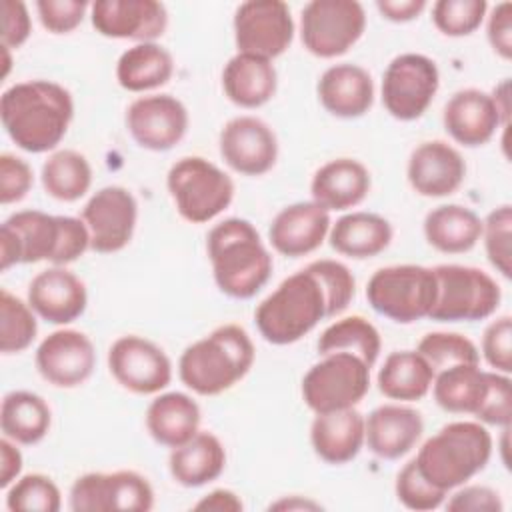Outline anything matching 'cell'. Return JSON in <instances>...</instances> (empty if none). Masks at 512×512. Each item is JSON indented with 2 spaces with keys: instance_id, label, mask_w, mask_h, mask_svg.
<instances>
[{
  "instance_id": "6da1fadb",
  "label": "cell",
  "mask_w": 512,
  "mask_h": 512,
  "mask_svg": "<svg viewBox=\"0 0 512 512\" xmlns=\"http://www.w3.org/2000/svg\"><path fill=\"white\" fill-rule=\"evenodd\" d=\"M0 118L10 140L30 152L54 150L74 118L72 94L52 80H26L0 96Z\"/></svg>"
},
{
  "instance_id": "7a4b0ae2",
  "label": "cell",
  "mask_w": 512,
  "mask_h": 512,
  "mask_svg": "<svg viewBox=\"0 0 512 512\" xmlns=\"http://www.w3.org/2000/svg\"><path fill=\"white\" fill-rule=\"evenodd\" d=\"M90 250V232L82 218L54 216L42 210H18L0 226V270L16 264L50 262L66 266Z\"/></svg>"
},
{
  "instance_id": "3957f363",
  "label": "cell",
  "mask_w": 512,
  "mask_h": 512,
  "mask_svg": "<svg viewBox=\"0 0 512 512\" xmlns=\"http://www.w3.org/2000/svg\"><path fill=\"white\" fill-rule=\"evenodd\" d=\"M214 282L222 294L248 300L270 280L274 262L256 226L244 218H226L206 236Z\"/></svg>"
},
{
  "instance_id": "277c9868",
  "label": "cell",
  "mask_w": 512,
  "mask_h": 512,
  "mask_svg": "<svg viewBox=\"0 0 512 512\" xmlns=\"http://www.w3.org/2000/svg\"><path fill=\"white\" fill-rule=\"evenodd\" d=\"M256 348L238 324H222L180 354L178 376L198 396H218L236 386L252 368Z\"/></svg>"
},
{
  "instance_id": "5b68a950",
  "label": "cell",
  "mask_w": 512,
  "mask_h": 512,
  "mask_svg": "<svg viewBox=\"0 0 512 512\" xmlns=\"http://www.w3.org/2000/svg\"><path fill=\"white\" fill-rule=\"evenodd\" d=\"M324 318H330L328 294L308 266L284 278L254 312L260 336L276 346L302 340Z\"/></svg>"
},
{
  "instance_id": "8992f818",
  "label": "cell",
  "mask_w": 512,
  "mask_h": 512,
  "mask_svg": "<svg viewBox=\"0 0 512 512\" xmlns=\"http://www.w3.org/2000/svg\"><path fill=\"white\" fill-rule=\"evenodd\" d=\"M492 458V436L482 422L458 420L442 426L414 456L418 472L446 494L486 468Z\"/></svg>"
},
{
  "instance_id": "52a82bcc",
  "label": "cell",
  "mask_w": 512,
  "mask_h": 512,
  "mask_svg": "<svg viewBox=\"0 0 512 512\" xmlns=\"http://www.w3.org/2000/svg\"><path fill=\"white\" fill-rule=\"evenodd\" d=\"M434 268L420 264H394L378 268L366 284V300L374 312L398 322L412 324L428 318L436 302Z\"/></svg>"
},
{
  "instance_id": "ba28073f",
  "label": "cell",
  "mask_w": 512,
  "mask_h": 512,
  "mask_svg": "<svg viewBox=\"0 0 512 512\" xmlns=\"http://www.w3.org/2000/svg\"><path fill=\"white\" fill-rule=\"evenodd\" d=\"M166 188L176 212L190 224L214 220L234 200V180L202 156L176 160L166 174Z\"/></svg>"
},
{
  "instance_id": "9c48e42d",
  "label": "cell",
  "mask_w": 512,
  "mask_h": 512,
  "mask_svg": "<svg viewBox=\"0 0 512 512\" xmlns=\"http://www.w3.org/2000/svg\"><path fill=\"white\" fill-rule=\"evenodd\" d=\"M434 274L438 290L430 320L478 322L498 310L502 290L488 272L462 264H438Z\"/></svg>"
},
{
  "instance_id": "30bf717a",
  "label": "cell",
  "mask_w": 512,
  "mask_h": 512,
  "mask_svg": "<svg viewBox=\"0 0 512 512\" xmlns=\"http://www.w3.org/2000/svg\"><path fill=\"white\" fill-rule=\"evenodd\" d=\"M370 390V366L352 352L320 356L302 378V400L314 412L356 408Z\"/></svg>"
},
{
  "instance_id": "8fae6325",
  "label": "cell",
  "mask_w": 512,
  "mask_h": 512,
  "mask_svg": "<svg viewBox=\"0 0 512 512\" xmlns=\"http://www.w3.org/2000/svg\"><path fill=\"white\" fill-rule=\"evenodd\" d=\"M364 30L366 12L356 0H312L300 12V40L316 58L346 54Z\"/></svg>"
},
{
  "instance_id": "7c38bea8",
  "label": "cell",
  "mask_w": 512,
  "mask_h": 512,
  "mask_svg": "<svg viewBox=\"0 0 512 512\" xmlns=\"http://www.w3.org/2000/svg\"><path fill=\"white\" fill-rule=\"evenodd\" d=\"M438 88L436 62L418 52H404L392 58L382 74V104L392 118L412 122L430 108Z\"/></svg>"
},
{
  "instance_id": "4fadbf2b",
  "label": "cell",
  "mask_w": 512,
  "mask_h": 512,
  "mask_svg": "<svg viewBox=\"0 0 512 512\" xmlns=\"http://www.w3.org/2000/svg\"><path fill=\"white\" fill-rule=\"evenodd\" d=\"M68 506L72 512H148L154 508V488L136 470L88 472L70 486Z\"/></svg>"
},
{
  "instance_id": "5bb4252c",
  "label": "cell",
  "mask_w": 512,
  "mask_h": 512,
  "mask_svg": "<svg viewBox=\"0 0 512 512\" xmlns=\"http://www.w3.org/2000/svg\"><path fill=\"white\" fill-rule=\"evenodd\" d=\"M234 42L238 52L266 60L282 56L294 40V20L282 0H248L234 12Z\"/></svg>"
},
{
  "instance_id": "9a60e30c",
  "label": "cell",
  "mask_w": 512,
  "mask_h": 512,
  "mask_svg": "<svg viewBox=\"0 0 512 512\" xmlns=\"http://www.w3.org/2000/svg\"><path fill=\"white\" fill-rule=\"evenodd\" d=\"M108 370L122 388L140 396L160 394L172 382L168 354L156 342L138 334H126L112 342Z\"/></svg>"
},
{
  "instance_id": "2e32d148",
  "label": "cell",
  "mask_w": 512,
  "mask_h": 512,
  "mask_svg": "<svg viewBox=\"0 0 512 512\" xmlns=\"http://www.w3.org/2000/svg\"><path fill=\"white\" fill-rule=\"evenodd\" d=\"M80 218L90 232V250L114 254L124 250L134 236L138 202L124 186H104L88 198Z\"/></svg>"
},
{
  "instance_id": "e0dca14e",
  "label": "cell",
  "mask_w": 512,
  "mask_h": 512,
  "mask_svg": "<svg viewBox=\"0 0 512 512\" xmlns=\"http://www.w3.org/2000/svg\"><path fill=\"white\" fill-rule=\"evenodd\" d=\"M188 124L186 106L172 94H146L126 108V128L144 150H172L186 136Z\"/></svg>"
},
{
  "instance_id": "ac0fdd59",
  "label": "cell",
  "mask_w": 512,
  "mask_h": 512,
  "mask_svg": "<svg viewBox=\"0 0 512 512\" xmlns=\"http://www.w3.org/2000/svg\"><path fill=\"white\" fill-rule=\"evenodd\" d=\"M220 156L242 176H262L278 160L276 132L258 116L230 118L220 130Z\"/></svg>"
},
{
  "instance_id": "d6986e66",
  "label": "cell",
  "mask_w": 512,
  "mask_h": 512,
  "mask_svg": "<svg viewBox=\"0 0 512 512\" xmlns=\"http://www.w3.org/2000/svg\"><path fill=\"white\" fill-rule=\"evenodd\" d=\"M34 362L48 384L56 388H76L92 376L96 350L84 332L60 328L38 344Z\"/></svg>"
},
{
  "instance_id": "ffe728a7",
  "label": "cell",
  "mask_w": 512,
  "mask_h": 512,
  "mask_svg": "<svg viewBox=\"0 0 512 512\" xmlns=\"http://www.w3.org/2000/svg\"><path fill=\"white\" fill-rule=\"evenodd\" d=\"M90 22L106 38L156 42L166 32L168 12L158 0H96Z\"/></svg>"
},
{
  "instance_id": "44dd1931",
  "label": "cell",
  "mask_w": 512,
  "mask_h": 512,
  "mask_svg": "<svg viewBox=\"0 0 512 512\" xmlns=\"http://www.w3.org/2000/svg\"><path fill=\"white\" fill-rule=\"evenodd\" d=\"M406 176L416 194L424 198H444L462 186L466 162L452 144L426 140L410 152Z\"/></svg>"
},
{
  "instance_id": "7402d4cb",
  "label": "cell",
  "mask_w": 512,
  "mask_h": 512,
  "mask_svg": "<svg viewBox=\"0 0 512 512\" xmlns=\"http://www.w3.org/2000/svg\"><path fill=\"white\" fill-rule=\"evenodd\" d=\"M28 304L38 318L66 326L78 320L86 310V284L66 266H50L30 280Z\"/></svg>"
},
{
  "instance_id": "603a6c76",
  "label": "cell",
  "mask_w": 512,
  "mask_h": 512,
  "mask_svg": "<svg viewBox=\"0 0 512 512\" xmlns=\"http://www.w3.org/2000/svg\"><path fill=\"white\" fill-rule=\"evenodd\" d=\"M332 220L330 212L314 200L284 206L268 228L272 248L288 258L308 256L328 238Z\"/></svg>"
},
{
  "instance_id": "cb8c5ba5",
  "label": "cell",
  "mask_w": 512,
  "mask_h": 512,
  "mask_svg": "<svg viewBox=\"0 0 512 512\" xmlns=\"http://www.w3.org/2000/svg\"><path fill=\"white\" fill-rule=\"evenodd\" d=\"M442 124L448 136L466 148L484 146L506 126L492 96L478 88L454 92L442 110Z\"/></svg>"
},
{
  "instance_id": "d4e9b609",
  "label": "cell",
  "mask_w": 512,
  "mask_h": 512,
  "mask_svg": "<svg viewBox=\"0 0 512 512\" xmlns=\"http://www.w3.org/2000/svg\"><path fill=\"white\" fill-rule=\"evenodd\" d=\"M422 414L404 404H382L364 418V444L382 460L406 456L422 438Z\"/></svg>"
},
{
  "instance_id": "484cf974",
  "label": "cell",
  "mask_w": 512,
  "mask_h": 512,
  "mask_svg": "<svg viewBox=\"0 0 512 512\" xmlns=\"http://www.w3.org/2000/svg\"><path fill=\"white\" fill-rule=\"evenodd\" d=\"M322 108L336 118H360L374 104V80L370 72L352 62L326 68L316 84Z\"/></svg>"
},
{
  "instance_id": "4316f807",
  "label": "cell",
  "mask_w": 512,
  "mask_h": 512,
  "mask_svg": "<svg viewBox=\"0 0 512 512\" xmlns=\"http://www.w3.org/2000/svg\"><path fill=\"white\" fill-rule=\"evenodd\" d=\"M370 170L356 158H334L322 164L310 182L316 204L328 212H344L358 206L370 192Z\"/></svg>"
},
{
  "instance_id": "83f0119b",
  "label": "cell",
  "mask_w": 512,
  "mask_h": 512,
  "mask_svg": "<svg viewBox=\"0 0 512 512\" xmlns=\"http://www.w3.org/2000/svg\"><path fill=\"white\" fill-rule=\"evenodd\" d=\"M310 444L326 464H346L364 448V416L356 408L316 414L310 424Z\"/></svg>"
},
{
  "instance_id": "f1b7e54d",
  "label": "cell",
  "mask_w": 512,
  "mask_h": 512,
  "mask_svg": "<svg viewBox=\"0 0 512 512\" xmlns=\"http://www.w3.org/2000/svg\"><path fill=\"white\" fill-rule=\"evenodd\" d=\"M226 98L246 110L268 104L278 90V72L272 60L236 52L222 70Z\"/></svg>"
},
{
  "instance_id": "f546056e",
  "label": "cell",
  "mask_w": 512,
  "mask_h": 512,
  "mask_svg": "<svg viewBox=\"0 0 512 512\" xmlns=\"http://www.w3.org/2000/svg\"><path fill=\"white\" fill-rule=\"evenodd\" d=\"M226 468V450L220 438L208 430H198L188 442L172 448L168 470L176 484L184 488H200L216 478Z\"/></svg>"
},
{
  "instance_id": "4dcf8cb0",
  "label": "cell",
  "mask_w": 512,
  "mask_h": 512,
  "mask_svg": "<svg viewBox=\"0 0 512 512\" xmlns=\"http://www.w3.org/2000/svg\"><path fill=\"white\" fill-rule=\"evenodd\" d=\"M200 406L184 392L158 394L146 408V430L166 448L188 442L200 430Z\"/></svg>"
},
{
  "instance_id": "1f68e13d",
  "label": "cell",
  "mask_w": 512,
  "mask_h": 512,
  "mask_svg": "<svg viewBox=\"0 0 512 512\" xmlns=\"http://www.w3.org/2000/svg\"><path fill=\"white\" fill-rule=\"evenodd\" d=\"M392 224L374 212H348L328 232L330 246L348 258L366 260L382 254L392 242Z\"/></svg>"
},
{
  "instance_id": "d6a6232c",
  "label": "cell",
  "mask_w": 512,
  "mask_h": 512,
  "mask_svg": "<svg viewBox=\"0 0 512 512\" xmlns=\"http://www.w3.org/2000/svg\"><path fill=\"white\" fill-rule=\"evenodd\" d=\"M426 242L442 254L470 252L482 236V218L468 206L442 204L424 218Z\"/></svg>"
},
{
  "instance_id": "836d02e7",
  "label": "cell",
  "mask_w": 512,
  "mask_h": 512,
  "mask_svg": "<svg viewBox=\"0 0 512 512\" xmlns=\"http://www.w3.org/2000/svg\"><path fill=\"white\" fill-rule=\"evenodd\" d=\"M434 370L418 350L390 352L378 370V390L396 402L422 400L434 382Z\"/></svg>"
},
{
  "instance_id": "e575fe53",
  "label": "cell",
  "mask_w": 512,
  "mask_h": 512,
  "mask_svg": "<svg viewBox=\"0 0 512 512\" xmlns=\"http://www.w3.org/2000/svg\"><path fill=\"white\" fill-rule=\"evenodd\" d=\"M434 402L450 414H472L476 416L486 392H488V370L480 364H456L434 374L432 382Z\"/></svg>"
},
{
  "instance_id": "d590c367",
  "label": "cell",
  "mask_w": 512,
  "mask_h": 512,
  "mask_svg": "<svg viewBox=\"0 0 512 512\" xmlns=\"http://www.w3.org/2000/svg\"><path fill=\"white\" fill-rule=\"evenodd\" d=\"M52 424L48 402L30 390H12L2 398L0 430L22 446H34L46 438Z\"/></svg>"
},
{
  "instance_id": "8d00e7d4",
  "label": "cell",
  "mask_w": 512,
  "mask_h": 512,
  "mask_svg": "<svg viewBox=\"0 0 512 512\" xmlns=\"http://www.w3.org/2000/svg\"><path fill=\"white\" fill-rule=\"evenodd\" d=\"M174 74L172 54L158 42H140L124 50L116 62V80L128 92H150Z\"/></svg>"
},
{
  "instance_id": "74e56055",
  "label": "cell",
  "mask_w": 512,
  "mask_h": 512,
  "mask_svg": "<svg viewBox=\"0 0 512 512\" xmlns=\"http://www.w3.org/2000/svg\"><path fill=\"white\" fill-rule=\"evenodd\" d=\"M42 188L60 202H76L92 186V166L88 158L76 150L64 148L52 152L40 172Z\"/></svg>"
},
{
  "instance_id": "f35d334b",
  "label": "cell",
  "mask_w": 512,
  "mask_h": 512,
  "mask_svg": "<svg viewBox=\"0 0 512 512\" xmlns=\"http://www.w3.org/2000/svg\"><path fill=\"white\" fill-rule=\"evenodd\" d=\"M382 350L378 328L364 316H346L332 322L318 338V354L352 352L360 356L370 368L376 364Z\"/></svg>"
},
{
  "instance_id": "ab89813d",
  "label": "cell",
  "mask_w": 512,
  "mask_h": 512,
  "mask_svg": "<svg viewBox=\"0 0 512 512\" xmlns=\"http://www.w3.org/2000/svg\"><path fill=\"white\" fill-rule=\"evenodd\" d=\"M38 334L36 312L6 288L0 290V352L20 354Z\"/></svg>"
},
{
  "instance_id": "60d3db41",
  "label": "cell",
  "mask_w": 512,
  "mask_h": 512,
  "mask_svg": "<svg viewBox=\"0 0 512 512\" xmlns=\"http://www.w3.org/2000/svg\"><path fill=\"white\" fill-rule=\"evenodd\" d=\"M6 508L12 512H58L62 492L46 474H24L6 488Z\"/></svg>"
},
{
  "instance_id": "b9f144b4",
  "label": "cell",
  "mask_w": 512,
  "mask_h": 512,
  "mask_svg": "<svg viewBox=\"0 0 512 512\" xmlns=\"http://www.w3.org/2000/svg\"><path fill=\"white\" fill-rule=\"evenodd\" d=\"M416 350L428 360L434 372L456 364H480L476 344L458 332H428L422 336Z\"/></svg>"
},
{
  "instance_id": "7bdbcfd3",
  "label": "cell",
  "mask_w": 512,
  "mask_h": 512,
  "mask_svg": "<svg viewBox=\"0 0 512 512\" xmlns=\"http://www.w3.org/2000/svg\"><path fill=\"white\" fill-rule=\"evenodd\" d=\"M486 12V0H436L432 4V22L444 36L462 38L480 28Z\"/></svg>"
},
{
  "instance_id": "ee69618b",
  "label": "cell",
  "mask_w": 512,
  "mask_h": 512,
  "mask_svg": "<svg viewBox=\"0 0 512 512\" xmlns=\"http://www.w3.org/2000/svg\"><path fill=\"white\" fill-rule=\"evenodd\" d=\"M488 262L504 278L512 274V208L502 204L482 220V236Z\"/></svg>"
},
{
  "instance_id": "f6af8a7d",
  "label": "cell",
  "mask_w": 512,
  "mask_h": 512,
  "mask_svg": "<svg viewBox=\"0 0 512 512\" xmlns=\"http://www.w3.org/2000/svg\"><path fill=\"white\" fill-rule=\"evenodd\" d=\"M394 492L398 502L408 508V510H416V512H428V510H436L444 504L446 500V492L438 490L436 486H432L416 468L414 458L410 462H406L400 472L396 474V482H394Z\"/></svg>"
},
{
  "instance_id": "bcb514c9",
  "label": "cell",
  "mask_w": 512,
  "mask_h": 512,
  "mask_svg": "<svg viewBox=\"0 0 512 512\" xmlns=\"http://www.w3.org/2000/svg\"><path fill=\"white\" fill-rule=\"evenodd\" d=\"M308 268L322 280L326 294H328V306H330V318L342 314L348 304L352 302L356 294V280L350 268L338 260L322 258L308 264Z\"/></svg>"
},
{
  "instance_id": "7dc6e473",
  "label": "cell",
  "mask_w": 512,
  "mask_h": 512,
  "mask_svg": "<svg viewBox=\"0 0 512 512\" xmlns=\"http://www.w3.org/2000/svg\"><path fill=\"white\" fill-rule=\"evenodd\" d=\"M482 424L508 428L512 422V382L508 374L488 370V392L474 416Z\"/></svg>"
},
{
  "instance_id": "c3c4849f",
  "label": "cell",
  "mask_w": 512,
  "mask_h": 512,
  "mask_svg": "<svg viewBox=\"0 0 512 512\" xmlns=\"http://www.w3.org/2000/svg\"><path fill=\"white\" fill-rule=\"evenodd\" d=\"M482 356L494 372H512V318L492 320L482 334Z\"/></svg>"
},
{
  "instance_id": "681fc988",
  "label": "cell",
  "mask_w": 512,
  "mask_h": 512,
  "mask_svg": "<svg viewBox=\"0 0 512 512\" xmlns=\"http://www.w3.org/2000/svg\"><path fill=\"white\" fill-rule=\"evenodd\" d=\"M90 4L86 0H38L36 12L50 34H68L76 30Z\"/></svg>"
},
{
  "instance_id": "f907efd6",
  "label": "cell",
  "mask_w": 512,
  "mask_h": 512,
  "mask_svg": "<svg viewBox=\"0 0 512 512\" xmlns=\"http://www.w3.org/2000/svg\"><path fill=\"white\" fill-rule=\"evenodd\" d=\"M34 184V172L30 164L10 152L0 154V202L14 204L26 198Z\"/></svg>"
},
{
  "instance_id": "816d5d0a",
  "label": "cell",
  "mask_w": 512,
  "mask_h": 512,
  "mask_svg": "<svg viewBox=\"0 0 512 512\" xmlns=\"http://www.w3.org/2000/svg\"><path fill=\"white\" fill-rule=\"evenodd\" d=\"M450 512H502L504 504L500 494L482 484H462L444 502Z\"/></svg>"
},
{
  "instance_id": "f5cc1de1",
  "label": "cell",
  "mask_w": 512,
  "mask_h": 512,
  "mask_svg": "<svg viewBox=\"0 0 512 512\" xmlns=\"http://www.w3.org/2000/svg\"><path fill=\"white\" fill-rule=\"evenodd\" d=\"M32 34V20L28 6L22 0L2 2V46L18 50Z\"/></svg>"
},
{
  "instance_id": "db71d44e",
  "label": "cell",
  "mask_w": 512,
  "mask_h": 512,
  "mask_svg": "<svg viewBox=\"0 0 512 512\" xmlns=\"http://www.w3.org/2000/svg\"><path fill=\"white\" fill-rule=\"evenodd\" d=\"M486 36L494 54L502 60L512 58V4L500 2L492 8L486 24Z\"/></svg>"
},
{
  "instance_id": "11a10c76",
  "label": "cell",
  "mask_w": 512,
  "mask_h": 512,
  "mask_svg": "<svg viewBox=\"0 0 512 512\" xmlns=\"http://www.w3.org/2000/svg\"><path fill=\"white\" fill-rule=\"evenodd\" d=\"M22 452L16 442L10 438L0 440V486L6 490L14 480L20 478L22 472Z\"/></svg>"
},
{
  "instance_id": "9f6ffc18",
  "label": "cell",
  "mask_w": 512,
  "mask_h": 512,
  "mask_svg": "<svg viewBox=\"0 0 512 512\" xmlns=\"http://www.w3.org/2000/svg\"><path fill=\"white\" fill-rule=\"evenodd\" d=\"M376 8L382 18L400 24L418 18L426 8V0H376Z\"/></svg>"
},
{
  "instance_id": "6f0895ef",
  "label": "cell",
  "mask_w": 512,
  "mask_h": 512,
  "mask_svg": "<svg viewBox=\"0 0 512 512\" xmlns=\"http://www.w3.org/2000/svg\"><path fill=\"white\" fill-rule=\"evenodd\" d=\"M194 510H204V512H240L244 508L240 496L228 488H216L202 496L194 506Z\"/></svg>"
},
{
  "instance_id": "680465c9",
  "label": "cell",
  "mask_w": 512,
  "mask_h": 512,
  "mask_svg": "<svg viewBox=\"0 0 512 512\" xmlns=\"http://www.w3.org/2000/svg\"><path fill=\"white\" fill-rule=\"evenodd\" d=\"M510 84H508V80H502L494 90H492V100H494V104H496V108H498V112H500V116H502V122L508 126V116H510Z\"/></svg>"
},
{
  "instance_id": "91938a15",
  "label": "cell",
  "mask_w": 512,
  "mask_h": 512,
  "mask_svg": "<svg viewBox=\"0 0 512 512\" xmlns=\"http://www.w3.org/2000/svg\"><path fill=\"white\" fill-rule=\"evenodd\" d=\"M320 510L322 506L310 498H302V496H296L292 494L290 498H282L274 504H270V510Z\"/></svg>"
}]
</instances>
